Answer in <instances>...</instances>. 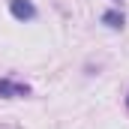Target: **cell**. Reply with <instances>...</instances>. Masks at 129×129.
<instances>
[{
    "mask_svg": "<svg viewBox=\"0 0 129 129\" xmlns=\"http://www.w3.org/2000/svg\"><path fill=\"white\" fill-rule=\"evenodd\" d=\"M9 12H12L18 21H33V18H36V6H33L30 0H12V3H9Z\"/></svg>",
    "mask_w": 129,
    "mask_h": 129,
    "instance_id": "6da1fadb",
    "label": "cell"
},
{
    "mask_svg": "<svg viewBox=\"0 0 129 129\" xmlns=\"http://www.w3.org/2000/svg\"><path fill=\"white\" fill-rule=\"evenodd\" d=\"M30 87L27 84H18V81H9V78H0V96H27Z\"/></svg>",
    "mask_w": 129,
    "mask_h": 129,
    "instance_id": "7a4b0ae2",
    "label": "cell"
},
{
    "mask_svg": "<svg viewBox=\"0 0 129 129\" xmlns=\"http://www.w3.org/2000/svg\"><path fill=\"white\" fill-rule=\"evenodd\" d=\"M102 21H105L108 27H114V30H117V27H123V15H120V12H105V15H102Z\"/></svg>",
    "mask_w": 129,
    "mask_h": 129,
    "instance_id": "3957f363",
    "label": "cell"
}]
</instances>
